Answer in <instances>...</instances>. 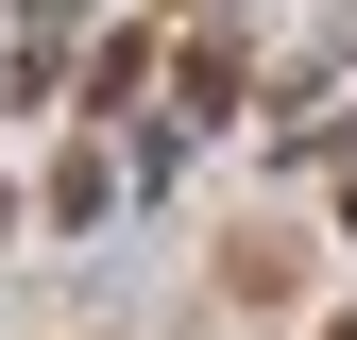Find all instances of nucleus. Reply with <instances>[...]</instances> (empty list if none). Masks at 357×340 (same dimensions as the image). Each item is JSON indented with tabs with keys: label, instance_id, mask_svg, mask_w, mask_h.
Returning a JSON list of instances; mask_svg holds the SVG:
<instances>
[{
	"label": "nucleus",
	"instance_id": "obj_1",
	"mask_svg": "<svg viewBox=\"0 0 357 340\" xmlns=\"http://www.w3.org/2000/svg\"><path fill=\"white\" fill-rule=\"evenodd\" d=\"M340 340H357V323H340Z\"/></svg>",
	"mask_w": 357,
	"mask_h": 340
}]
</instances>
